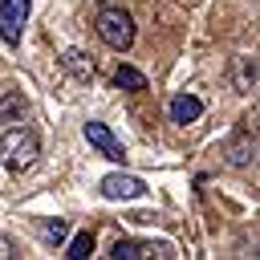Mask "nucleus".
I'll return each mask as SVG.
<instances>
[{
    "instance_id": "nucleus-5",
    "label": "nucleus",
    "mask_w": 260,
    "mask_h": 260,
    "mask_svg": "<svg viewBox=\"0 0 260 260\" xmlns=\"http://www.w3.org/2000/svg\"><path fill=\"white\" fill-rule=\"evenodd\" d=\"M102 195L106 199H142L146 195V183L138 179V175H106L102 179Z\"/></svg>"
},
{
    "instance_id": "nucleus-15",
    "label": "nucleus",
    "mask_w": 260,
    "mask_h": 260,
    "mask_svg": "<svg viewBox=\"0 0 260 260\" xmlns=\"http://www.w3.org/2000/svg\"><path fill=\"white\" fill-rule=\"evenodd\" d=\"M12 256H16V244L8 236H0V260H12Z\"/></svg>"
},
{
    "instance_id": "nucleus-6",
    "label": "nucleus",
    "mask_w": 260,
    "mask_h": 260,
    "mask_svg": "<svg viewBox=\"0 0 260 260\" xmlns=\"http://www.w3.org/2000/svg\"><path fill=\"white\" fill-rule=\"evenodd\" d=\"M114 260H142V256H175L171 244H146V240H114Z\"/></svg>"
},
{
    "instance_id": "nucleus-4",
    "label": "nucleus",
    "mask_w": 260,
    "mask_h": 260,
    "mask_svg": "<svg viewBox=\"0 0 260 260\" xmlns=\"http://www.w3.org/2000/svg\"><path fill=\"white\" fill-rule=\"evenodd\" d=\"M81 134H85V142H89L98 154H106V158H114V162H122V158H126V146L110 134V126H106V122H85V126H81Z\"/></svg>"
},
{
    "instance_id": "nucleus-14",
    "label": "nucleus",
    "mask_w": 260,
    "mask_h": 260,
    "mask_svg": "<svg viewBox=\"0 0 260 260\" xmlns=\"http://www.w3.org/2000/svg\"><path fill=\"white\" fill-rule=\"evenodd\" d=\"M41 236H45L49 244H61V240L69 236V223H65V219H41Z\"/></svg>"
},
{
    "instance_id": "nucleus-10",
    "label": "nucleus",
    "mask_w": 260,
    "mask_h": 260,
    "mask_svg": "<svg viewBox=\"0 0 260 260\" xmlns=\"http://www.w3.org/2000/svg\"><path fill=\"white\" fill-rule=\"evenodd\" d=\"M61 65H65V69H69V73H73L77 81H89V77H93V61H89V57H85L81 49H65Z\"/></svg>"
},
{
    "instance_id": "nucleus-1",
    "label": "nucleus",
    "mask_w": 260,
    "mask_h": 260,
    "mask_svg": "<svg viewBox=\"0 0 260 260\" xmlns=\"http://www.w3.org/2000/svg\"><path fill=\"white\" fill-rule=\"evenodd\" d=\"M37 154H41V142H37L32 130L8 126V130L0 134V162H4L8 171H28V167L37 162Z\"/></svg>"
},
{
    "instance_id": "nucleus-7",
    "label": "nucleus",
    "mask_w": 260,
    "mask_h": 260,
    "mask_svg": "<svg viewBox=\"0 0 260 260\" xmlns=\"http://www.w3.org/2000/svg\"><path fill=\"white\" fill-rule=\"evenodd\" d=\"M199 114H203V102H199L195 93H175V98H171V122L187 126V122H195Z\"/></svg>"
},
{
    "instance_id": "nucleus-8",
    "label": "nucleus",
    "mask_w": 260,
    "mask_h": 260,
    "mask_svg": "<svg viewBox=\"0 0 260 260\" xmlns=\"http://www.w3.org/2000/svg\"><path fill=\"white\" fill-rule=\"evenodd\" d=\"M24 118H28L24 93L20 89H4V98H0V122H24Z\"/></svg>"
},
{
    "instance_id": "nucleus-9",
    "label": "nucleus",
    "mask_w": 260,
    "mask_h": 260,
    "mask_svg": "<svg viewBox=\"0 0 260 260\" xmlns=\"http://www.w3.org/2000/svg\"><path fill=\"white\" fill-rule=\"evenodd\" d=\"M256 158V138L252 134H236L232 142H228V162L232 167H248Z\"/></svg>"
},
{
    "instance_id": "nucleus-3",
    "label": "nucleus",
    "mask_w": 260,
    "mask_h": 260,
    "mask_svg": "<svg viewBox=\"0 0 260 260\" xmlns=\"http://www.w3.org/2000/svg\"><path fill=\"white\" fill-rule=\"evenodd\" d=\"M28 20V0H0V41L4 45H20Z\"/></svg>"
},
{
    "instance_id": "nucleus-2",
    "label": "nucleus",
    "mask_w": 260,
    "mask_h": 260,
    "mask_svg": "<svg viewBox=\"0 0 260 260\" xmlns=\"http://www.w3.org/2000/svg\"><path fill=\"white\" fill-rule=\"evenodd\" d=\"M98 37L110 45V49H130L134 45V16L126 8H102L98 12Z\"/></svg>"
},
{
    "instance_id": "nucleus-11",
    "label": "nucleus",
    "mask_w": 260,
    "mask_h": 260,
    "mask_svg": "<svg viewBox=\"0 0 260 260\" xmlns=\"http://www.w3.org/2000/svg\"><path fill=\"white\" fill-rule=\"evenodd\" d=\"M236 89L240 93L256 89V57H236Z\"/></svg>"
},
{
    "instance_id": "nucleus-13",
    "label": "nucleus",
    "mask_w": 260,
    "mask_h": 260,
    "mask_svg": "<svg viewBox=\"0 0 260 260\" xmlns=\"http://www.w3.org/2000/svg\"><path fill=\"white\" fill-rule=\"evenodd\" d=\"M89 252H93V236H89V232H77V236L69 240V248H65L69 260H85Z\"/></svg>"
},
{
    "instance_id": "nucleus-12",
    "label": "nucleus",
    "mask_w": 260,
    "mask_h": 260,
    "mask_svg": "<svg viewBox=\"0 0 260 260\" xmlns=\"http://www.w3.org/2000/svg\"><path fill=\"white\" fill-rule=\"evenodd\" d=\"M114 85H118V89H146V77H142L134 65H118V69H114Z\"/></svg>"
}]
</instances>
